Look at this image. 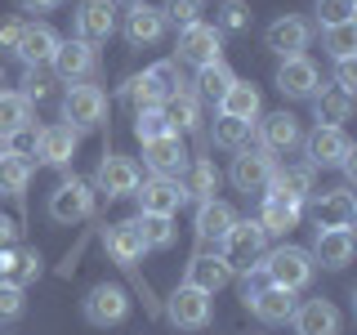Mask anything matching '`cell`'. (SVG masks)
I'll return each mask as SVG.
<instances>
[{"label": "cell", "mask_w": 357, "mask_h": 335, "mask_svg": "<svg viewBox=\"0 0 357 335\" xmlns=\"http://www.w3.org/2000/svg\"><path fill=\"white\" fill-rule=\"evenodd\" d=\"M299 143H304V130H299V121L290 112H268V117H259V148L268 156L295 152Z\"/></svg>", "instance_id": "cell-18"}, {"label": "cell", "mask_w": 357, "mask_h": 335, "mask_svg": "<svg viewBox=\"0 0 357 335\" xmlns=\"http://www.w3.org/2000/svg\"><path fill=\"white\" fill-rule=\"evenodd\" d=\"M18 277H22V282L40 277V255H36V251H18ZM22 282H18V286H22Z\"/></svg>", "instance_id": "cell-48"}, {"label": "cell", "mask_w": 357, "mask_h": 335, "mask_svg": "<svg viewBox=\"0 0 357 335\" xmlns=\"http://www.w3.org/2000/svg\"><path fill=\"white\" fill-rule=\"evenodd\" d=\"M312 223L321 228H353L357 223V197L349 188H326V193H317L312 201Z\"/></svg>", "instance_id": "cell-16"}, {"label": "cell", "mask_w": 357, "mask_h": 335, "mask_svg": "<svg viewBox=\"0 0 357 335\" xmlns=\"http://www.w3.org/2000/svg\"><path fill=\"white\" fill-rule=\"evenodd\" d=\"M321 50H326L335 63L353 59V54H357V18L340 22V27H321Z\"/></svg>", "instance_id": "cell-37"}, {"label": "cell", "mask_w": 357, "mask_h": 335, "mask_svg": "<svg viewBox=\"0 0 357 335\" xmlns=\"http://www.w3.org/2000/svg\"><path fill=\"white\" fill-rule=\"evenodd\" d=\"M178 188H183V197L188 201H210L219 193V170H215V161L210 156H197V161H188V170L178 174Z\"/></svg>", "instance_id": "cell-30"}, {"label": "cell", "mask_w": 357, "mask_h": 335, "mask_svg": "<svg viewBox=\"0 0 357 335\" xmlns=\"http://www.w3.org/2000/svg\"><path fill=\"white\" fill-rule=\"evenodd\" d=\"M215 27L219 31H245V27H250V5H241V0H223Z\"/></svg>", "instance_id": "cell-45"}, {"label": "cell", "mask_w": 357, "mask_h": 335, "mask_svg": "<svg viewBox=\"0 0 357 335\" xmlns=\"http://www.w3.org/2000/svg\"><path fill=\"white\" fill-rule=\"evenodd\" d=\"M312 107H317V126H340V121H349V112H353V94L340 89V85H317Z\"/></svg>", "instance_id": "cell-33"}, {"label": "cell", "mask_w": 357, "mask_h": 335, "mask_svg": "<svg viewBox=\"0 0 357 335\" xmlns=\"http://www.w3.org/2000/svg\"><path fill=\"white\" fill-rule=\"evenodd\" d=\"M335 85H340V89H349V94L357 89V63H353V59L335 63Z\"/></svg>", "instance_id": "cell-49"}, {"label": "cell", "mask_w": 357, "mask_h": 335, "mask_svg": "<svg viewBox=\"0 0 357 335\" xmlns=\"http://www.w3.org/2000/svg\"><path fill=\"white\" fill-rule=\"evenodd\" d=\"M27 184H31V161H27V156L5 152V156H0V197H22Z\"/></svg>", "instance_id": "cell-36"}, {"label": "cell", "mask_w": 357, "mask_h": 335, "mask_svg": "<svg viewBox=\"0 0 357 335\" xmlns=\"http://www.w3.org/2000/svg\"><path fill=\"white\" fill-rule=\"evenodd\" d=\"M245 308H250L264 327H282V322H290V313H295V295H290V290H277V286H264L255 299H245Z\"/></svg>", "instance_id": "cell-31"}, {"label": "cell", "mask_w": 357, "mask_h": 335, "mask_svg": "<svg viewBox=\"0 0 357 335\" xmlns=\"http://www.w3.org/2000/svg\"><path fill=\"white\" fill-rule=\"evenodd\" d=\"M165 318H170L178 331H206L210 318H215V295L192 290V286H178L174 295L165 299Z\"/></svg>", "instance_id": "cell-7"}, {"label": "cell", "mask_w": 357, "mask_h": 335, "mask_svg": "<svg viewBox=\"0 0 357 335\" xmlns=\"http://www.w3.org/2000/svg\"><path fill=\"white\" fill-rule=\"evenodd\" d=\"M268 193H277V197H290V201H304L312 197V165H286V170H277L273 174V184H268Z\"/></svg>", "instance_id": "cell-34"}, {"label": "cell", "mask_w": 357, "mask_h": 335, "mask_svg": "<svg viewBox=\"0 0 357 335\" xmlns=\"http://www.w3.org/2000/svg\"><path fill=\"white\" fill-rule=\"evenodd\" d=\"M89 210H94V188L76 174H67L50 193V219L54 223H81V219H89Z\"/></svg>", "instance_id": "cell-9"}, {"label": "cell", "mask_w": 357, "mask_h": 335, "mask_svg": "<svg viewBox=\"0 0 357 335\" xmlns=\"http://www.w3.org/2000/svg\"><path fill=\"white\" fill-rule=\"evenodd\" d=\"M165 130H170V121H165L161 107L134 112V134H139V143H148V139H156V134H165Z\"/></svg>", "instance_id": "cell-43"}, {"label": "cell", "mask_w": 357, "mask_h": 335, "mask_svg": "<svg viewBox=\"0 0 357 335\" xmlns=\"http://www.w3.org/2000/svg\"><path fill=\"white\" fill-rule=\"evenodd\" d=\"M308 255L321 268H349L353 264V228H321Z\"/></svg>", "instance_id": "cell-26"}, {"label": "cell", "mask_w": 357, "mask_h": 335, "mask_svg": "<svg viewBox=\"0 0 357 335\" xmlns=\"http://www.w3.org/2000/svg\"><path fill=\"white\" fill-rule=\"evenodd\" d=\"M161 18H165V27L174 22V27L183 31V27H192V22H201V0H165Z\"/></svg>", "instance_id": "cell-42"}, {"label": "cell", "mask_w": 357, "mask_h": 335, "mask_svg": "<svg viewBox=\"0 0 357 335\" xmlns=\"http://www.w3.org/2000/svg\"><path fill=\"white\" fill-rule=\"evenodd\" d=\"M22 5H27V9H36V14H45V9H59L63 0H22Z\"/></svg>", "instance_id": "cell-52"}, {"label": "cell", "mask_w": 357, "mask_h": 335, "mask_svg": "<svg viewBox=\"0 0 357 335\" xmlns=\"http://www.w3.org/2000/svg\"><path fill=\"white\" fill-rule=\"evenodd\" d=\"M134 197H139V215H178V206H183V188H178V179H161V174H152V179H143L139 188H134Z\"/></svg>", "instance_id": "cell-15"}, {"label": "cell", "mask_w": 357, "mask_h": 335, "mask_svg": "<svg viewBox=\"0 0 357 335\" xmlns=\"http://www.w3.org/2000/svg\"><path fill=\"white\" fill-rule=\"evenodd\" d=\"M290 327H295V335H340L344 318L331 299H304L290 313Z\"/></svg>", "instance_id": "cell-19"}, {"label": "cell", "mask_w": 357, "mask_h": 335, "mask_svg": "<svg viewBox=\"0 0 357 335\" xmlns=\"http://www.w3.org/2000/svg\"><path fill=\"white\" fill-rule=\"evenodd\" d=\"M304 152L312 170H331V165H349L353 161V139L344 134V126H312V134H304Z\"/></svg>", "instance_id": "cell-5"}, {"label": "cell", "mask_w": 357, "mask_h": 335, "mask_svg": "<svg viewBox=\"0 0 357 335\" xmlns=\"http://www.w3.org/2000/svg\"><path fill=\"white\" fill-rule=\"evenodd\" d=\"M219 255L228 260V268H250L268 255V232L259 228V219H237L228 228V237L219 241Z\"/></svg>", "instance_id": "cell-4"}, {"label": "cell", "mask_w": 357, "mask_h": 335, "mask_svg": "<svg viewBox=\"0 0 357 335\" xmlns=\"http://www.w3.org/2000/svg\"><path fill=\"white\" fill-rule=\"evenodd\" d=\"M273 174H277V161L264 148H241L237 156H232V170H228L237 193H268Z\"/></svg>", "instance_id": "cell-10"}, {"label": "cell", "mask_w": 357, "mask_h": 335, "mask_svg": "<svg viewBox=\"0 0 357 335\" xmlns=\"http://www.w3.org/2000/svg\"><path fill=\"white\" fill-rule=\"evenodd\" d=\"M18 130H31V103L14 89L0 94V139H14Z\"/></svg>", "instance_id": "cell-35"}, {"label": "cell", "mask_w": 357, "mask_h": 335, "mask_svg": "<svg viewBox=\"0 0 357 335\" xmlns=\"http://www.w3.org/2000/svg\"><path fill=\"white\" fill-rule=\"evenodd\" d=\"M237 76H232V67L228 63H206V67H197V98H219L223 89H228Z\"/></svg>", "instance_id": "cell-39"}, {"label": "cell", "mask_w": 357, "mask_h": 335, "mask_svg": "<svg viewBox=\"0 0 357 335\" xmlns=\"http://www.w3.org/2000/svg\"><path fill=\"white\" fill-rule=\"evenodd\" d=\"M178 89H183L178 63H156V67H148V72L130 76L121 94H126L130 103H134V112H143V107H161L170 94H178Z\"/></svg>", "instance_id": "cell-2"}, {"label": "cell", "mask_w": 357, "mask_h": 335, "mask_svg": "<svg viewBox=\"0 0 357 335\" xmlns=\"http://www.w3.org/2000/svg\"><path fill=\"white\" fill-rule=\"evenodd\" d=\"M317 85H321V76H317V63H312L308 54L282 59V67H277V89H282L286 98H312Z\"/></svg>", "instance_id": "cell-21"}, {"label": "cell", "mask_w": 357, "mask_h": 335, "mask_svg": "<svg viewBox=\"0 0 357 335\" xmlns=\"http://www.w3.org/2000/svg\"><path fill=\"white\" fill-rule=\"evenodd\" d=\"M14 241H18V223L0 215V251H5V246H14Z\"/></svg>", "instance_id": "cell-50"}, {"label": "cell", "mask_w": 357, "mask_h": 335, "mask_svg": "<svg viewBox=\"0 0 357 335\" xmlns=\"http://www.w3.org/2000/svg\"><path fill=\"white\" fill-rule=\"evenodd\" d=\"M18 40H22V18L0 22V50H9V54H14V50H18Z\"/></svg>", "instance_id": "cell-47"}, {"label": "cell", "mask_w": 357, "mask_h": 335, "mask_svg": "<svg viewBox=\"0 0 357 335\" xmlns=\"http://www.w3.org/2000/svg\"><path fill=\"white\" fill-rule=\"evenodd\" d=\"M103 246H107V255L116 260L121 268H134L143 260V237H139V219H121V223H112V228L103 232Z\"/></svg>", "instance_id": "cell-25"}, {"label": "cell", "mask_w": 357, "mask_h": 335, "mask_svg": "<svg viewBox=\"0 0 357 335\" xmlns=\"http://www.w3.org/2000/svg\"><path fill=\"white\" fill-rule=\"evenodd\" d=\"M161 36H165V18H161V9H152L148 0L130 5V14H126V40H130V45H156Z\"/></svg>", "instance_id": "cell-29"}, {"label": "cell", "mask_w": 357, "mask_h": 335, "mask_svg": "<svg viewBox=\"0 0 357 335\" xmlns=\"http://www.w3.org/2000/svg\"><path fill=\"white\" fill-rule=\"evenodd\" d=\"M22 308H27V290L9 277H0V322H18Z\"/></svg>", "instance_id": "cell-41"}, {"label": "cell", "mask_w": 357, "mask_h": 335, "mask_svg": "<svg viewBox=\"0 0 357 335\" xmlns=\"http://www.w3.org/2000/svg\"><path fill=\"white\" fill-rule=\"evenodd\" d=\"M228 282H232V268H228V260H223L219 251H197L192 260H188V277H183V286L215 295V290H223Z\"/></svg>", "instance_id": "cell-20"}, {"label": "cell", "mask_w": 357, "mask_h": 335, "mask_svg": "<svg viewBox=\"0 0 357 335\" xmlns=\"http://www.w3.org/2000/svg\"><path fill=\"white\" fill-rule=\"evenodd\" d=\"M143 165H148L152 174H161V179H178L188 170L183 134L165 130V134H156V139H148V143H143Z\"/></svg>", "instance_id": "cell-11"}, {"label": "cell", "mask_w": 357, "mask_h": 335, "mask_svg": "<svg viewBox=\"0 0 357 335\" xmlns=\"http://www.w3.org/2000/svg\"><path fill=\"white\" fill-rule=\"evenodd\" d=\"M112 5H116V0H112ZM121 5H139V0H121Z\"/></svg>", "instance_id": "cell-54"}, {"label": "cell", "mask_w": 357, "mask_h": 335, "mask_svg": "<svg viewBox=\"0 0 357 335\" xmlns=\"http://www.w3.org/2000/svg\"><path fill=\"white\" fill-rule=\"evenodd\" d=\"M161 112H165V121H170V130L178 134V130H197L201 126V98H197V89L192 85H183L178 94H170L161 103Z\"/></svg>", "instance_id": "cell-32"}, {"label": "cell", "mask_w": 357, "mask_h": 335, "mask_svg": "<svg viewBox=\"0 0 357 335\" xmlns=\"http://www.w3.org/2000/svg\"><path fill=\"white\" fill-rule=\"evenodd\" d=\"M0 94H5V67H0Z\"/></svg>", "instance_id": "cell-53"}, {"label": "cell", "mask_w": 357, "mask_h": 335, "mask_svg": "<svg viewBox=\"0 0 357 335\" xmlns=\"http://www.w3.org/2000/svg\"><path fill=\"white\" fill-rule=\"evenodd\" d=\"M76 143H81V134L59 121V126H45L36 134V156H40L45 165H54V170H67L72 156H76Z\"/></svg>", "instance_id": "cell-22"}, {"label": "cell", "mask_w": 357, "mask_h": 335, "mask_svg": "<svg viewBox=\"0 0 357 335\" xmlns=\"http://www.w3.org/2000/svg\"><path fill=\"white\" fill-rule=\"evenodd\" d=\"M139 237L148 251H170L174 246V219L170 215H139Z\"/></svg>", "instance_id": "cell-38"}, {"label": "cell", "mask_w": 357, "mask_h": 335, "mask_svg": "<svg viewBox=\"0 0 357 335\" xmlns=\"http://www.w3.org/2000/svg\"><path fill=\"white\" fill-rule=\"evenodd\" d=\"M264 286H268V273H264V264H250V268H245V282H241V299H255Z\"/></svg>", "instance_id": "cell-46"}, {"label": "cell", "mask_w": 357, "mask_h": 335, "mask_svg": "<svg viewBox=\"0 0 357 335\" xmlns=\"http://www.w3.org/2000/svg\"><path fill=\"white\" fill-rule=\"evenodd\" d=\"M264 273H268V286L277 290H304L312 282V273H317V264H312V255L304 251V246H277V251L264 255Z\"/></svg>", "instance_id": "cell-1"}, {"label": "cell", "mask_w": 357, "mask_h": 335, "mask_svg": "<svg viewBox=\"0 0 357 335\" xmlns=\"http://www.w3.org/2000/svg\"><path fill=\"white\" fill-rule=\"evenodd\" d=\"M308 40H312V22L299 18V14L273 18V22H268V31H264V45H268L273 54H282V59H295V54H304Z\"/></svg>", "instance_id": "cell-13"}, {"label": "cell", "mask_w": 357, "mask_h": 335, "mask_svg": "<svg viewBox=\"0 0 357 335\" xmlns=\"http://www.w3.org/2000/svg\"><path fill=\"white\" fill-rule=\"evenodd\" d=\"M94 63H98V54H94V45H85V40H59V50H54V59H50V67H54V76L59 81H67V85H76V81H85L89 72H94Z\"/></svg>", "instance_id": "cell-17"}, {"label": "cell", "mask_w": 357, "mask_h": 335, "mask_svg": "<svg viewBox=\"0 0 357 335\" xmlns=\"http://www.w3.org/2000/svg\"><path fill=\"white\" fill-rule=\"evenodd\" d=\"M143 184L139 174V161L134 156H121V152H107L98 161V174H94V188L103 193L107 201H121V197H134V188Z\"/></svg>", "instance_id": "cell-8"}, {"label": "cell", "mask_w": 357, "mask_h": 335, "mask_svg": "<svg viewBox=\"0 0 357 335\" xmlns=\"http://www.w3.org/2000/svg\"><path fill=\"white\" fill-rule=\"evenodd\" d=\"M81 313H85L89 327H121L130 318V290L116 286V282H98L81 299Z\"/></svg>", "instance_id": "cell-6"}, {"label": "cell", "mask_w": 357, "mask_h": 335, "mask_svg": "<svg viewBox=\"0 0 357 335\" xmlns=\"http://www.w3.org/2000/svg\"><path fill=\"white\" fill-rule=\"evenodd\" d=\"M232 223H237V210H232L228 201H219V197L201 201V206H197V241H201V251H210V241L228 237Z\"/></svg>", "instance_id": "cell-24"}, {"label": "cell", "mask_w": 357, "mask_h": 335, "mask_svg": "<svg viewBox=\"0 0 357 335\" xmlns=\"http://www.w3.org/2000/svg\"><path fill=\"white\" fill-rule=\"evenodd\" d=\"M357 0H317V22L321 27H340V22H353Z\"/></svg>", "instance_id": "cell-44"}, {"label": "cell", "mask_w": 357, "mask_h": 335, "mask_svg": "<svg viewBox=\"0 0 357 335\" xmlns=\"http://www.w3.org/2000/svg\"><path fill=\"white\" fill-rule=\"evenodd\" d=\"M304 219V206L290 197H277V193H264V210H259V228L268 237H286L290 228H299Z\"/></svg>", "instance_id": "cell-27"}, {"label": "cell", "mask_w": 357, "mask_h": 335, "mask_svg": "<svg viewBox=\"0 0 357 335\" xmlns=\"http://www.w3.org/2000/svg\"><path fill=\"white\" fill-rule=\"evenodd\" d=\"M103 117H107V94H103V89L85 85V81L67 85V94H63V126H72L76 134H85V130L103 126Z\"/></svg>", "instance_id": "cell-3"}, {"label": "cell", "mask_w": 357, "mask_h": 335, "mask_svg": "<svg viewBox=\"0 0 357 335\" xmlns=\"http://www.w3.org/2000/svg\"><path fill=\"white\" fill-rule=\"evenodd\" d=\"M14 268H18V251H14V246H5V251H0V277H9Z\"/></svg>", "instance_id": "cell-51"}, {"label": "cell", "mask_w": 357, "mask_h": 335, "mask_svg": "<svg viewBox=\"0 0 357 335\" xmlns=\"http://www.w3.org/2000/svg\"><path fill=\"white\" fill-rule=\"evenodd\" d=\"M215 143L228 152L250 148V121H232V117H215Z\"/></svg>", "instance_id": "cell-40"}, {"label": "cell", "mask_w": 357, "mask_h": 335, "mask_svg": "<svg viewBox=\"0 0 357 335\" xmlns=\"http://www.w3.org/2000/svg\"><path fill=\"white\" fill-rule=\"evenodd\" d=\"M54 50H59V31L50 27V22H22V40H18V59L27 63V67H40L54 59Z\"/></svg>", "instance_id": "cell-23"}, {"label": "cell", "mask_w": 357, "mask_h": 335, "mask_svg": "<svg viewBox=\"0 0 357 335\" xmlns=\"http://www.w3.org/2000/svg\"><path fill=\"white\" fill-rule=\"evenodd\" d=\"M0 156H5V139H0Z\"/></svg>", "instance_id": "cell-55"}, {"label": "cell", "mask_w": 357, "mask_h": 335, "mask_svg": "<svg viewBox=\"0 0 357 335\" xmlns=\"http://www.w3.org/2000/svg\"><path fill=\"white\" fill-rule=\"evenodd\" d=\"M264 112V94L255 89L250 81H232L228 89L219 94V117H232V121H255Z\"/></svg>", "instance_id": "cell-28"}, {"label": "cell", "mask_w": 357, "mask_h": 335, "mask_svg": "<svg viewBox=\"0 0 357 335\" xmlns=\"http://www.w3.org/2000/svg\"><path fill=\"white\" fill-rule=\"evenodd\" d=\"M223 59V31L210 27V22H192V27L178 31V63H192V67H206V63H219Z\"/></svg>", "instance_id": "cell-12"}, {"label": "cell", "mask_w": 357, "mask_h": 335, "mask_svg": "<svg viewBox=\"0 0 357 335\" xmlns=\"http://www.w3.org/2000/svg\"><path fill=\"white\" fill-rule=\"evenodd\" d=\"M72 27H76V40L103 45L112 31H116V5H112V0H81Z\"/></svg>", "instance_id": "cell-14"}]
</instances>
